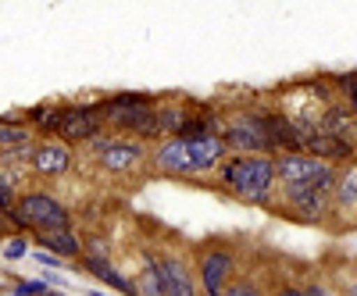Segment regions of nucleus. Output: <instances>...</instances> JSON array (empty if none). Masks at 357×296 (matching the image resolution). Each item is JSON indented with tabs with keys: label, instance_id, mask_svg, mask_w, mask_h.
<instances>
[{
	"label": "nucleus",
	"instance_id": "12",
	"mask_svg": "<svg viewBox=\"0 0 357 296\" xmlns=\"http://www.w3.org/2000/svg\"><path fill=\"white\" fill-rule=\"evenodd\" d=\"M333 221L336 225L357 221V161L340 168V182L333 189Z\"/></svg>",
	"mask_w": 357,
	"mask_h": 296
},
{
	"label": "nucleus",
	"instance_id": "17",
	"mask_svg": "<svg viewBox=\"0 0 357 296\" xmlns=\"http://www.w3.org/2000/svg\"><path fill=\"white\" fill-rule=\"evenodd\" d=\"M222 296H275L272 289H268L257 275H247V272H240V279L236 282H229V289L222 293Z\"/></svg>",
	"mask_w": 357,
	"mask_h": 296
},
{
	"label": "nucleus",
	"instance_id": "8",
	"mask_svg": "<svg viewBox=\"0 0 357 296\" xmlns=\"http://www.w3.org/2000/svg\"><path fill=\"white\" fill-rule=\"evenodd\" d=\"M275 215L301 225H329L333 221V189L325 186H279Z\"/></svg>",
	"mask_w": 357,
	"mask_h": 296
},
{
	"label": "nucleus",
	"instance_id": "26",
	"mask_svg": "<svg viewBox=\"0 0 357 296\" xmlns=\"http://www.w3.org/2000/svg\"><path fill=\"white\" fill-rule=\"evenodd\" d=\"M350 268H354V272H357V260H354V264H350Z\"/></svg>",
	"mask_w": 357,
	"mask_h": 296
},
{
	"label": "nucleus",
	"instance_id": "9",
	"mask_svg": "<svg viewBox=\"0 0 357 296\" xmlns=\"http://www.w3.org/2000/svg\"><path fill=\"white\" fill-rule=\"evenodd\" d=\"M275 168H279V186H325L336 189L340 182V168L325 164L321 157L307 154V150H289V154H275Z\"/></svg>",
	"mask_w": 357,
	"mask_h": 296
},
{
	"label": "nucleus",
	"instance_id": "4",
	"mask_svg": "<svg viewBox=\"0 0 357 296\" xmlns=\"http://www.w3.org/2000/svg\"><path fill=\"white\" fill-rule=\"evenodd\" d=\"M86 154L93 157V164L111 175V179H126V175H136L139 168L151 164V143H139L129 136H118V132H100L97 139L86 143Z\"/></svg>",
	"mask_w": 357,
	"mask_h": 296
},
{
	"label": "nucleus",
	"instance_id": "10",
	"mask_svg": "<svg viewBox=\"0 0 357 296\" xmlns=\"http://www.w3.org/2000/svg\"><path fill=\"white\" fill-rule=\"evenodd\" d=\"M100 132H107L104 118L93 104H65L61 111V129H57V139H65L68 146H86L89 139H97Z\"/></svg>",
	"mask_w": 357,
	"mask_h": 296
},
{
	"label": "nucleus",
	"instance_id": "19",
	"mask_svg": "<svg viewBox=\"0 0 357 296\" xmlns=\"http://www.w3.org/2000/svg\"><path fill=\"white\" fill-rule=\"evenodd\" d=\"M329 282H333L343 296H357V272H354V268H336V272L329 275Z\"/></svg>",
	"mask_w": 357,
	"mask_h": 296
},
{
	"label": "nucleus",
	"instance_id": "23",
	"mask_svg": "<svg viewBox=\"0 0 357 296\" xmlns=\"http://www.w3.org/2000/svg\"><path fill=\"white\" fill-rule=\"evenodd\" d=\"M36 260H40V264H47V268H61V264H65L61 257H54V254H47V250H43V254H36Z\"/></svg>",
	"mask_w": 357,
	"mask_h": 296
},
{
	"label": "nucleus",
	"instance_id": "11",
	"mask_svg": "<svg viewBox=\"0 0 357 296\" xmlns=\"http://www.w3.org/2000/svg\"><path fill=\"white\" fill-rule=\"evenodd\" d=\"M75 168V146H68L65 139H36V150L29 157V171L40 179H65Z\"/></svg>",
	"mask_w": 357,
	"mask_h": 296
},
{
	"label": "nucleus",
	"instance_id": "5",
	"mask_svg": "<svg viewBox=\"0 0 357 296\" xmlns=\"http://www.w3.org/2000/svg\"><path fill=\"white\" fill-rule=\"evenodd\" d=\"M139 260H146L158 275V286H161V296H204L200 293V282H197V264L178 254L172 247L165 250H151L143 247L139 250Z\"/></svg>",
	"mask_w": 357,
	"mask_h": 296
},
{
	"label": "nucleus",
	"instance_id": "7",
	"mask_svg": "<svg viewBox=\"0 0 357 296\" xmlns=\"http://www.w3.org/2000/svg\"><path fill=\"white\" fill-rule=\"evenodd\" d=\"M193 264H197V282H200V293L204 296H222L229 289V282L240 279L243 272V260H240V250L232 243H207L193 254Z\"/></svg>",
	"mask_w": 357,
	"mask_h": 296
},
{
	"label": "nucleus",
	"instance_id": "22",
	"mask_svg": "<svg viewBox=\"0 0 357 296\" xmlns=\"http://www.w3.org/2000/svg\"><path fill=\"white\" fill-rule=\"evenodd\" d=\"M15 296H43L47 289L40 286V282H15V289H11Z\"/></svg>",
	"mask_w": 357,
	"mask_h": 296
},
{
	"label": "nucleus",
	"instance_id": "25",
	"mask_svg": "<svg viewBox=\"0 0 357 296\" xmlns=\"http://www.w3.org/2000/svg\"><path fill=\"white\" fill-rule=\"evenodd\" d=\"M0 293H4V275H0Z\"/></svg>",
	"mask_w": 357,
	"mask_h": 296
},
{
	"label": "nucleus",
	"instance_id": "6",
	"mask_svg": "<svg viewBox=\"0 0 357 296\" xmlns=\"http://www.w3.org/2000/svg\"><path fill=\"white\" fill-rule=\"evenodd\" d=\"M229 154H275L272 132L264 122V107H243L229 118H222V132Z\"/></svg>",
	"mask_w": 357,
	"mask_h": 296
},
{
	"label": "nucleus",
	"instance_id": "20",
	"mask_svg": "<svg viewBox=\"0 0 357 296\" xmlns=\"http://www.w3.org/2000/svg\"><path fill=\"white\" fill-rule=\"evenodd\" d=\"M29 254V232H11L8 240H4V257L8 260H18Z\"/></svg>",
	"mask_w": 357,
	"mask_h": 296
},
{
	"label": "nucleus",
	"instance_id": "27",
	"mask_svg": "<svg viewBox=\"0 0 357 296\" xmlns=\"http://www.w3.org/2000/svg\"><path fill=\"white\" fill-rule=\"evenodd\" d=\"M354 146H357V136H354Z\"/></svg>",
	"mask_w": 357,
	"mask_h": 296
},
{
	"label": "nucleus",
	"instance_id": "18",
	"mask_svg": "<svg viewBox=\"0 0 357 296\" xmlns=\"http://www.w3.org/2000/svg\"><path fill=\"white\" fill-rule=\"evenodd\" d=\"M333 86L340 90V100L357 114V72H347V75H336L333 79Z\"/></svg>",
	"mask_w": 357,
	"mask_h": 296
},
{
	"label": "nucleus",
	"instance_id": "24",
	"mask_svg": "<svg viewBox=\"0 0 357 296\" xmlns=\"http://www.w3.org/2000/svg\"><path fill=\"white\" fill-rule=\"evenodd\" d=\"M43 296H65V293H43Z\"/></svg>",
	"mask_w": 357,
	"mask_h": 296
},
{
	"label": "nucleus",
	"instance_id": "3",
	"mask_svg": "<svg viewBox=\"0 0 357 296\" xmlns=\"http://www.w3.org/2000/svg\"><path fill=\"white\" fill-rule=\"evenodd\" d=\"M11 232H57V228H72V211L65 200H57L47 189H29L18 196V203L8 211Z\"/></svg>",
	"mask_w": 357,
	"mask_h": 296
},
{
	"label": "nucleus",
	"instance_id": "16",
	"mask_svg": "<svg viewBox=\"0 0 357 296\" xmlns=\"http://www.w3.org/2000/svg\"><path fill=\"white\" fill-rule=\"evenodd\" d=\"M61 111H65V104H57V100L36 104V107H29V125H33V132L40 139H54L57 129H61Z\"/></svg>",
	"mask_w": 357,
	"mask_h": 296
},
{
	"label": "nucleus",
	"instance_id": "14",
	"mask_svg": "<svg viewBox=\"0 0 357 296\" xmlns=\"http://www.w3.org/2000/svg\"><path fill=\"white\" fill-rule=\"evenodd\" d=\"M36 132L29 125V111H11L0 114V150H29L36 146Z\"/></svg>",
	"mask_w": 357,
	"mask_h": 296
},
{
	"label": "nucleus",
	"instance_id": "1",
	"mask_svg": "<svg viewBox=\"0 0 357 296\" xmlns=\"http://www.w3.org/2000/svg\"><path fill=\"white\" fill-rule=\"evenodd\" d=\"M225 157H229V146L218 132L215 136H172L151 146L146 171L158 175V179L200 182V179H215Z\"/></svg>",
	"mask_w": 357,
	"mask_h": 296
},
{
	"label": "nucleus",
	"instance_id": "13",
	"mask_svg": "<svg viewBox=\"0 0 357 296\" xmlns=\"http://www.w3.org/2000/svg\"><path fill=\"white\" fill-rule=\"evenodd\" d=\"M33 243L54 257H61V260H72L79 264L82 254H86V240L75 232V228H57V232H36L33 235Z\"/></svg>",
	"mask_w": 357,
	"mask_h": 296
},
{
	"label": "nucleus",
	"instance_id": "2",
	"mask_svg": "<svg viewBox=\"0 0 357 296\" xmlns=\"http://www.w3.org/2000/svg\"><path fill=\"white\" fill-rule=\"evenodd\" d=\"M215 182L247 207L275 211L279 207V168L275 154H229L215 175Z\"/></svg>",
	"mask_w": 357,
	"mask_h": 296
},
{
	"label": "nucleus",
	"instance_id": "21",
	"mask_svg": "<svg viewBox=\"0 0 357 296\" xmlns=\"http://www.w3.org/2000/svg\"><path fill=\"white\" fill-rule=\"evenodd\" d=\"M86 257H104V260H114V250L104 235H86Z\"/></svg>",
	"mask_w": 357,
	"mask_h": 296
},
{
	"label": "nucleus",
	"instance_id": "15",
	"mask_svg": "<svg viewBox=\"0 0 357 296\" xmlns=\"http://www.w3.org/2000/svg\"><path fill=\"white\" fill-rule=\"evenodd\" d=\"M318 129L329 132V136H340V139H354V136H357V114H354L343 100H333L329 107L321 111Z\"/></svg>",
	"mask_w": 357,
	"mask_h": 296
}]
</instances>
